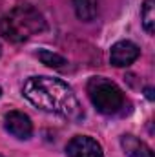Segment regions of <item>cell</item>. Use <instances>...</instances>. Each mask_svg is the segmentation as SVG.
<instances>
[{"label": "cell", "instance_id": "1", "mask_svg": "<svg viewBox=\"0 0 155 157\" xmlns=\"http://www.w3.org/2000/svg\"><path fill=\"white\" fill-rule=\"evenodd\" d=\"M24 97L42 112L57 113L60 117L77 122L84 117V110L73 90L60 78L31 77L22 88Z\"/></svg>", "mask_w": 155, "mask_h": 157}, {"label": "cell", "instance_id": "2", "mask_svg": "<svg viewBox=\"0 0 155 157\" xmlns=\"http://www.w3.org/2000/svg\"><path fill=\"white\" fill-rule=\"evenodd\" d=\"M47 24L44 15L31 4H18L7 11L0 20V35L13 44L26 42L28 39L46 31Z\"/></svg>", "mask_w": 155, "mask_h": 157}, {"label": "cell", "instance_id": "3", "mask_svg": "<svg viewBox=\"0 0 155 157\" xmlns=\"http://www.w3.org/2000/svg\"><path fill=\"white\" fill-rule=\"evenodd\" d=\"M86 91L91 104L102 115H117L126 104L122 90L106 77H91L88 80Z\"/></svg>", "mask_w": 155, "mask_h": 157}, {"label": "cell", "instance_id": "4", "mask_svg": "<svg viewBox=\"0 0 155 157\" xmlns=\"http://www.w3.org/2000/svg\"><path fill=\"white\" fill-rule=\"evenodd\" d=\"M141 57V48L131 40H119L110 49V62L115 68H126Z\"/></svg>", "mask_w": 155, "mask_h": 157}, {"label": "cell", "instance_id": "5", "mask_svg": "<svg viewBox=\"0 0 155 157\" xmlns=\"http://www.w3.org/2000/svg\"><path fill=\"white\" fill-rule=\"evenodd\" d=\"M68 157H104L102 146L88 135H75L66 144Z\"/></svg>", "mask_w": 155, "mask_h": 157}, {"label": "cell", "instance_id": "6", "mask_svg": "<svg viewBox=\"0 0 155 157\" xmlns=\"http://www.w3.org/2000/svg\"><path fill=\"white\" fill-rule=\"evenodd\" d=\"M4 126L13 137L22 139V141L29 139L33 135V122H31L29 115H26L24 112H18V110H13L6 115Z\"/></svg>", "mask_w": 155, "mask_h": 157}, {"label": "cell", "instance_id": "7", "mask_svg": "<svg viewBox=\"0 0 155 157\" xmlns=\"http://www.w3.org/2000/svg\"><path fill=\"white\" fill-rule=\"evenodd\" d=\"M120 146L128 157H153V150L133 133H124L120 137Z\"/></svg>", "mask_w": 155, "mask_h": 157}, {"label": "cell", "instance_id": "8", "mask_svg": "<svg viewBox=\"0 0 155 157\" xmlns=\"http://www.w3.org/2000/svg\"><path fill=\"white\" fill-rule=\"evenodd\" d=\"M73 9L82 22H91L97 17V0H73Z\"/></svg>", "mask_w": 155, "mask_h": 157}, {"label": "cell", "instance_id": "9", "mask_svg": "<svg viewBox=\"0 0 155 157\" xmlns=\"http://www.w3.org/2000/svg\"><path fill=\"white\" fill-rule=\"evenodd\" d=\"M141 20H142V28L148 35L155 33V0H144L142 7H141Z\"/></svg>", "mask_w": 155, "mask_h": 157}, {"label": "cell", "instance_id": "10", "mask_svg": "<svg viewBox=\"0 0 155 157\" xmlns=\"http://www.w3.org/2000/svg\"><path fill=\"white\" fill-rule=\"evenodd\" d=\"M37 57H39V60L42 64H46V66H49V68H55V70H62V68L68 64V60H66L62 55L53 53L51 49H39V51H37Z\"/></svg>", "mask_w": 155, "mask_h": 157}, {"label": "cell", "instance_id": "11", "mask_svg": "<svg viewBox=\"0 0 155 157\" xmlns=\"http://www.w3.org/2000/svg\"><path fill=\"white\" fill-rule=\"evenodd\" d=\"M144 93H146V97H148L150 101H153V88H146Z\"/></svg>", "mask_w": 155, "mask_h": 157}, {"label": "cell", "instance_id": "12", "mask_svg": "<svg viewBox=\"0 0 155 157\" xmlns=\"http://www.w3.org/2000/svg\"><path fill=\"white\" fill-rule=\"evenodd\" d=\"M0 55H2V44H0Z\"/></svg>", "mask_w": 155, "mask_h": 157}, {"label": "cell", "instance_id": "13", "mask_svg": "<svg viewBox=\"0 0 155 157\" xmlns=\"http://www.w3.org/2000/svg\"><path fill=\"white\" fill-rule=\"evenodd\" d=\"M0 95H2V88H0Z\"/></svg>", "mask_w": 155, "mask_h": 157}, {"label": "cell", "instance_id": "14", "mask_svg": "<svg viewBox=\"0 0 155 157\" xmlns=\"http://www.w3.org/2000/svg\"><path fill=\"white\" fill-rule=\"evenodd\" d=\"M0 157H2V155H0Z\"/></svg>", "mask_w": 155, "mask_h": 157}]
</instances>
